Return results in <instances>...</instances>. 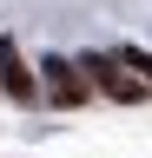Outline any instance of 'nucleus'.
I'll return each mask as SVG.
<instances>
[{"mask_svg":"<svg viewBox=\"0 0 152 158\" xmlns=\"http://www.w3.org/2000/svg\"><path fill=\"white\" fill-rule=\"evenodd\" d=\"M80 73H86V86H99L106 99H119V106L145 99V79H132V66H126L119 53H86V59H80Z\"/></svg>","mask_w":152,"mask_h":158,"instance_id":"1","label":"nucleus"},{"mask_svg":"<svg viewBox=\"0 0 152 158\" xmlns=\"http://www.w3.org/2000/svg\"><path fill=\"white\" fill-rule=\"evenodd\" d=\"M0 92L20 99V106H33V99H40V79L27 73V59H20V46H13L7 33H0Z\"/></svg>","mask_w":152,"mask_h":158,"instance_id":"2","label":"nucleus"},{"mask_svg":"<svg viewBox=\"0 0 152 158\" xmlns=\"http://www.w3.org/2000/svg\"><path fill=\"white\" fill-rule=\"evenodd\" d=\"M46 99H53V106H80V99L93 92L86 86V73H80V59H46Z\"/></svg>","mask_w":152,"mask_h":158,"instance_id":"3","label":"nucleus"},{"mask_svg":"<svg viewBox=\"0 0 152 158\" xmlns=\"http://www.w3.org/2000/svg\"><path fill=\"white\" fill-rule=\"evenodd\" d=\"M119 59H126V66H132V73L152 86V53H145V46H119Z\"/></svg>","mask_w":152,"mask_h":158,"instance_id":"4","label":"nucleus"}]
</instances>
